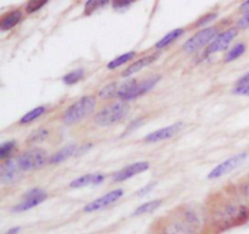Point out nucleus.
<instances>
[{"mask_svg": "<svg viewBox=\"0 0 249 234\" xmlns=\"http://www.w3.org/2000/svg\"><path fill=\"white\" fill-rule=\"evenodd\" d=\"M238 27H240V28H242V29L248 28V27H249V11L246 12L245 16H243L242 18L238 21Z\"/></svg>", "mask_w": 249, "mask_h": 234, "instance_id": "33", "label": "nucleus"}, {"mask_svg": "<svg viewBox=\"0 0 249 234\" xmlns=\"http://www.w3.org/2000/svg\"><path fill=\"white\" fill-rule=\"evenodd\" d=\"M155 182H153V184H147V186H145L143 187L142 189H140V191H139V196H143V194H146V193H148V192L151 191V189L153 188V186H155Z\"/></svg>", "mask_w": 249, "mask_h": 234, "instance_id": "34", "label": "nucleus"}, {"mask_svg": "<svg viewBox=\"0 0 249 234\" xmlns=\"http://www.w3.org/2000/svg\"><path fill=\"white\" fill-rule=\"evenodd\" d=\"M22 19V11L19 9L14 10V11H10L7 14H5L1 17V21H0V29L2 32H6L12 29L14 27H16L17 24L21 22Z\"/></svg>", "mask_w": 249, "mask_h": 234, "instance_id": "17", "label": "nucleus"}, {"mask_svg": "<svg viewBox=\"0 0 249 234\" xmlns=\"http://www.w3.org/2000/svg\"><path fill=\"white\" fill-rule=\"evenodd\" d=\"M236 35H237V29L235 28L228 29V31L219 34V35L208 45V48H207L206 50V56L213 55V53L226 50L228 46L231 44V41L236 38Z\"/></svg>", "mask_w": 249, "mask_h": 234, "instance_id": "9", "label": "nucleus"}, {"mask_svg": "<svg viewBox=\"0 0 249 234\" xmlns=\"http://www.w3.org/2000/svg\"><path fill=\"white\" fill-rule=\"evenodd\" d=\"M48 0H33V1H28L26 5V11L28 14H33V12L38 11L39 9L46 5Z\"/></svg>", "mask_w": 249, "mask_h": 234, "instance_id": "30", "label": "nucleus"}, {"mask_svg": "<svg viewBox=\"0 0 249 234\" xmlns=\"http://www.w3.org/2000/svg\"><path fill=\"white\" fill-rule=\"evenodd\" d=\"M107 2L106 0H101V1H96V0H89V1L85 2V9H84V14L85 15H90L95 11L96 9H99L100 6H104L106 5Z\"/></svg>", "mask_w": 249, "mask_h": 234, "instance_id": "29", "label": "nucleus"}, {"mask_svg": "<svg viewBox=\"0 0 249 234\" xmlns=\"http://www.w3.org/2000/svg\"><path fill=\"white\" fill-rule=\"evenodd\" d=\"M21 167L15 159H7L0 167V181L2 184H12L21 177Z\"/></svg>", "mask_w": 249, "mask_h": 234, "instance_id": "10", "label": "nucleus"}, {"mask_svg": "<svg viewBox=\"0 0 249 234\" xmlns=\"http://www.w3.org/2000/svg\"><path fill=\"white\" fill-rule=\"evenodd\" d=\"M148 167H150V164L147 162H138L134 163V164L128 165V167H123L122 170H119L116 175H114L113 180L116 182H123L125 180L131 179L135 175L141 174L143 171H147Z\"/></svg>", "mask_w": 249, "mask_h": 234, "instance_id": "14", "label": "nucleus"}, {"mask_svg": "<svg viewBox=\"0 0 249 234\" xmlns=\"http://www.w3.org/2000/svg\"><path fill=\"white\" fill-rule=\"evenodd\" d=\"M219 29L216 27H208V28H204L202 31H199L198 33H196L195 35H192L186 43L184 44L182 49H184L185 52L187 53H194L197 50L203 48L207 44H211L218 34Z\"/></svg>", "mask_w": 249, "mask_h": 234, "instance_id": "6", "label": "nucleus"}, {"mask_svg": "<svg viewBox=\"0 0 249 234\" xmlns=\"http://www.w3.org/2000/svg\"><path fill=\"white\" fill-rule=\"evenodd\" d=\"M233 94L241 95V96H249V80L245 78H240L233 87Z\"/></svg>", "mask_w": 249, "mask_h": 234, "instance_id": "27", "label": "nucleus"}, {"mask_svg": "<svg viewBox=\"0 0 249 234\" xmlns=\"http://www.w3.org/2000/svg\"><path fill=\"white\" fill-rule=\"evenodd\" d=\"M204 226L191 209H180L155 222L147 234H201Z\"/></svg>", "mask_w": 249, "mask_h": 234, "instance_id": "1", "label": "nucleus"}, {"mask_svg": "<svg viewBox=\"0 0 249 234\" xmlns=\"http://www.w3.org/2000/svg\"><path fill=\"white\" fill-rule=\"evenodd\" d=\"M160 75H153V77L147 78V79L138 82L135 86L131 89V91L129 92V94L122 100V101H125V102L131 101V100H135L138 99V97L142 96V95H145L146 92L150 91V90L152 89V87L160 82Z\"/></svg>", "mask_w": 249, "mask_h": 234, "instance_id": "13", "label": "nucleus"}, {"mask_svg": "<svg viewBox=\"0 0 249 234\" xmlns=\"http://www.w3.org/2000/svg\"><path fill=\"white\" fill-rule=\"evenodd\" d=\"M129 112H130V106L125 101L111 102L107 106L102 107L101 111L97 112L94 121L99 126H111L125 119Z\"/></svg>", "mask_w": 249, "mask_h": 234, "instance_id": "3", "label": "nucleus"}, {"mask_svg": "<svg viewBox=\"0 0 249 234\" xmlns=\"http://www.w3.org/2000/svg\"><path fill=\"white\" fill-rule=\"evenodd\" d=\"M184 123L182 121H178V123L172 124L169 126H165V128L158 129V130L153 131V133L148 134L147 136L145 137V142L147 143H155V142H160V141H164V140H169L172 138L173 136L178 135L180 131L184 129Z\"/></svg>", "mask_w": 249, "mask_h": 234, "instance_id": "12", "label": "nucleus"}, {"mask_svg": "<svg viewBox=\"0 0 249 234\" xmlns=\"http://www.w3.org/2000/svg\"><path fill=\"white\" fill-rule=\"evenodd\" d=\"M158 56H160V53H152V55H148L146 56V57H142L140 58V60H138L136 62L131 63L130 66H129L128 68H126L125 70H124L123 73H122V75H123L124 78H128V77H131V75H134L135 73L140 72L142 68L147 67V66H150L151 63L155 62L156 60L158 58Z\"/></svg>", "mask_w": 249, "mask_h": 234, "instance_id": "16", "label": "nucleus"}, {"mask_svg": "<svg viewBox=\"0 0 249 234\" xmlns=\"http://www.w3.org/2000/svg\"><path fill=\"white\" fill-rule=\"evenodd\" d=\"M78 147L75 145H68L66 147L61 148L56 153H53L50 158H49V163L50 164H60V163L65 162L68 158L73 157L77 153Z\"/></svg>", "mask_w": 249, "mask_h": 234, "instance_id": "18", "label": "nucleus"}, {"mask_svg": "<svg viewBox=\"0 0 249 234\" xmlns=\"http://www.w3.org/2000/svg\"><path fill=\"white\" fill-rule=\"evenodd\" d=\"M19 231H21V228L19 227H14V228H10V230L6 231L4 234H18Z\"/></svg>", "mask_w": 249, "mask_h": 234, "instance_id": "35", "label": "nucleus"}, {"mask_svg": "<svg viewBox=\"0 0 249 234\" xmlns=\"http://www.w3.org/2000/svg\"><path fill=\"white\" fill-rule=\"evenodd\" d=\"M48 153L41 148H32L26 150L17 157V163L22 171H32V170L41 169L46 163H49Z\"/></svg>", "mask_w": 249, "mask_h": 234, "instance_id": "5", "label": "nucleus"}, {"mask_svg": "<svg viewBox=\"0 0 249 234\" xmlns=\"http://www.w3.org/2000/svg\"><path fill=\"white\" fill-rule=\"evenodd\" d=\"M162 203H163L162 199H155V201H147V203L139 206V208L134 211L133 216H140V215H145V214L152 213V211H155L156 209L160 208V206L162 205Z\"/></svg>", "mask_w": 249, "mask_h": 234, "instance_id": "19", "label": "nucleus"}, {"mask_svg": "<svg viewBox=\"0 0 249 234\" xmlns=\"http://www.w3.org/2000/svg\"><path fill=\"white\" fill-rule=\"evenodd\" d=\"M105 181V176L102 174H88L77 177L70 184L71 188H83L87 186H96Z\"/></svg>", "mask_w": 249, "mask_h": 234, "instance_id": "15", "label": "nucleus"}, {"mask_svg": "<svg viewBox=\"0 0 249 234\" xmlns=\"http://www.w3.org/2000/svg\"><path fill=\"white\" fill-rule=\"evenodd\" d=\"M246 158H247V153L246 152L238 153V154L229 158V159H226L225 162H223V163H220L219 165H216V167H214L211 172H209L208 179L209 180L219 179V177L229 174V172H231L232 170H235L238 165H241V163L245 162Z\"/></svg>", "mask_w": 249, "mask_h": 234, "instance_id": "8", "label": "nucleus"}, {"mask_svg": "<svg viewBox=\"0 0 249 234\" xmlns=\"http://www.w3.org/2000/svg\"><path fill=\"white\" fill-rule=\"evenodd\" d=\"M133 0H118V1H113L112 6L117 11H124L125 9H128L131 4H133Z\"/></svg>", "mask_w": 249, "mask_h": 234, "instance_id": "31", "label": "nucleus"}, {"mask_svg": "<svg viewBox=\"0 0 249 234\" xmlns=\"http://www.w3.org/2000/svg\"><path fill=\"white\" fill-rule=\"evenodd\" d=\"M84 69H82V68H79V69H74L72 70V72H70L68 74H66L65 77H63V83L67 85H73V84H77L78 82H80V80L84 78Z\"/></svg>", "mask_w": 249, "mask_h": 234, "instance_id": "23", "label": "nucleus"}, {"mask_svg": "<svg viewBox=\"0 0 249 234\" xmlns=\"http://www.w3.org/2000/svg\"><path fill=\"white\" fill-rule=\"evenodd\" d=\"M246 51V45L243 43H238L237 45L233 46L232 49H231L230 51L228 52V55H226V58L225 61L226 62H232V61L237 60V58H240L241 56L245 53Z\"/></svg>", "mask_w": 249, "mask_h": 234, "instance_id": "25", "label": "nucleus"}, {"mask_svg": "<svg viewBox=\"0 0 249 234\" xmlns=\"http://www.w3.org/2000/svg\"><path fill=\"white\" fill-rule=\"evenodd\" d=\"M122 196H123V189H114V191H111L109 193L105 194V196L100 197V198L95 199L91 203L85 205L84 211L85 213H94V211L101 210V209H105L107 206L112 205L113 203H116L118 199H121Z\"/></svg>", "mask_w": 249, "mask_h": 234, "instance_id": "11", "label": "nucleus"}, {"mask_svg": "<svg viewBox=\"0 0 249 234\" xmlns=\"http://www.w3.org/2000/svg\"><path fill=\"white\" fill-rule=\"evenodd\" d=\"M118 87H119V84H117V83H112V84H108L107 86L102 87V89L100 90L99 96L101 97V99H104V100L111 99V97L116 96V95H117V92H118Z\"/></svg>", "mask_w": 249, "mask_h": 234, "instance_id": "28", "label": "nucleus"}, {"mask_svg": "<svg viewBox=\"0 0 249 234\" xmlns=\"http://www.w3.org/2000/svg\"><path fill=\"white\" fill-rule=\"evenodd\" d=\"M48 198V193H46L44 189L36 187V188L29 189L27 193L23 194L22 197L21 203L16 204V205L12 208V211L15 213H23V211L31 210V209L36 208V205L41 204L43 201H46Z\"/></svg>", "mask_w": 249, "mask_h": 234, "instance_id": "7", "label": "nucleus"}, {"mask_svg": "<svg viewBox=\"0 0 249 234\" xmlns=\"http://www.w3.org/2000/svg\"><path fill=\"white\" fill-rule=\"evenodd\" d=\"M46 112V107L45 106H39V107H36L34 109H32V111H29L28 113L24 114L23 117L21 118V120H19V124H28V123H32L33 120H36V119H38L39 117L43 116L44 113Z\"/></svg>", "mask_w": 249, "mask_h": 234, "instance_id": "22", "label": "nucleus"}, {"mask_svg": "<svg viewBox=\"0 0 249 234\" xmlns=\"http://www.w3.org/2000/svg\"><path fill=\"white\" fill-rule=\"evenodd\" d=\"M96 107V97L95 96H84L80 100L75 101L72 106L68 107L62 116V121L66 125H73L83 119L91 116L92 112Z\"/></svg>", "mask_w": 249, "mask_h": 234, "instance_id": "4", "label": "nucleus"}, {"mask_svg": "<svg viewBox=\"0 0 249 234\" xmlns=\"http://www.w3.org/2000/svg\"><path fill=\"white\" fill-rule=\"evenodd\" d=\"M249 222V206L236 203H226L218 206L211 215L209 226L215 233L225 232Z\"/></svg>", "mask_w": 249, "mask_h": 234, "instance_id": "2", "label": "nucleus"}, {"mask_svg": "<svg viewBox=\"0 0 249 234\" xmlns=\"http://www.w3.org/2000/svg\"><path fill=\"white\" fill-rule=\"evenodd\" d=\"M49 136V130L45 128H40L38 130H36L34 133H32L31 135L28 136V140L27 142L28 143H40L43 141H45Z\"/></svg>", "mask_w": 249, "mask_h": 234, "instance_id": "24", "label": "nucleus"}, {"mask_svg": "<svg viewBox=\"0 0 249 234\" xmlns=\"http://www.w3.org/2000/svg\"><path fill=\"white\" fill-rule=\"evenodd\" d=\"M182 33H184V29L182 28H178V29H174V31L169 32V33L165 34V35L163 36V38L160 39L157 44H156V48L157 49L165 48V46H168L169 44H172L173 41L177 40V39L179 38Z\"/></svg>", "mask_w": 249, "mask_h": 234, "instance_id": "20", "label": "nucleus"}, {"mask_svg": "<svg viewBox=\"0 0 249 234\" xmlns=\"http://www.w3.org/2000/svg\"><path fill=\"white\" fill-rule=\"evenodd\" d=\"M216 17H218V14H215V12H211V14L204 15V16L202 17V18H199L198 21H197L196 26L197 27H203L204 24L209 23V22H213L214 19L216 18Z\"/></svg>", "mask_w": 249, "mask_h": 234, "instance_id": "32", "label": "nucleus"}, {"mask_svg": "<svg viewBox=\"0 0 249 234\" xmlns=\"http://www.w3.org/2000/svg\"><path fill=\"white\" fill-rule=\"evenodd\" d=\"M136 56V52L135 51H129V52L126 53H123V55H121L119 57L114 58V60H112L111 62L107 65V68H108L109 70H113V69H117L118 67H121V66L125 65L126 62H129V61L133 60L134 57Z\"/></svg>", "mask_w": 249, "mask_h": 234, "instance_id": "21", "label": "nucleus"}, {"mask_svg": "<svg viewBox=\"0 0 249 234\" xmlns=\"http://www.w3.org/2000/svg\"><path fill=\"white\" fill-rule=\"evenodd\" d=\"M15 148H16V141L14 140L1 143V146H0V158L2 160L10 159V155L14 152Z\"/></svg>", "mask_w": 249, "mask_h": 234, "instance_id": "26", "label": "nucleus"}]
</instances>
